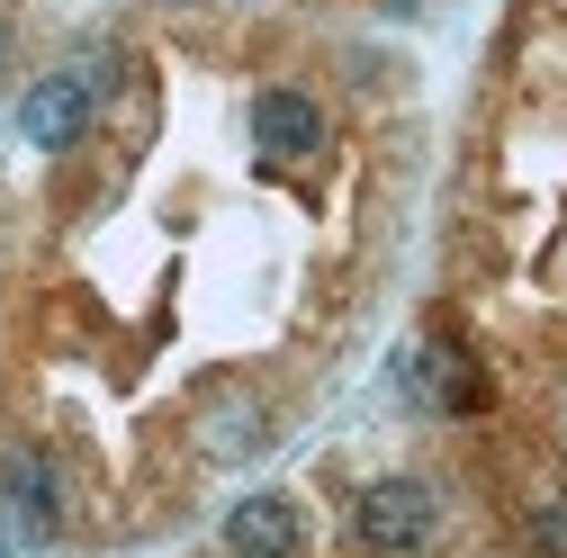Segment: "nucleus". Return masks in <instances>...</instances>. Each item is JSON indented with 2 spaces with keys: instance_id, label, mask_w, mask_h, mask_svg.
Wrapping results in <instances>:
<instances>
[{
  "instance_id": "1",
  "label": "nucleus",
  "mask_w": 567,
  "mask_h": 558,
  "mask_svg": "<svg viewBox=\"0 0 567 558\" xmlns=\"http://www.w3.org/2000/svg\"><path fill=\"white\" fill-rule=\"evenodd\" d=\"M109 91H117V54H109V45L54 63V73L28 82V100H19V135H28L37 154H73L82 135L100 126V100H109Z\"/></svg>"
},
{
  "instance_id": "2",
  "label": "nucleus",
  "mask_w": 567,
  "mask_h": 558,
  "mask_svg": "<svg viewBox=\"0 0 567 558\" xmlns=\"http://www.w3.org/2000/svg\"><path fill=\"white\" fill-rule=\"evenodd\" d=\"M442 523V496L423 477H370L361 496H351V531H361L370 558H414Z\"/></svg>"
},
{
  "instance_id": "3",
  "label": "nucleus",
  "mask_w": 567,
  "mask_h": 558,
  "mask_svg": "<svg viewBox=\"0 0 567 558\" xmlns=\"http://www.w3.org/2000/svg\"><path fill=\"white\" fill-rule=\"evenodd\" d=\"M252 145H261V163H316L324 154V100L298 82L252 91Z\"/></svg>"
},
{
  "instance_id": "4",
  "label": "nucleus",
  "mask_w": 567,
  "mask_h": 558,
  "mask_svg": "<svg viewBox=\"0 0 567 558\" xmlns=\"http://www.w3.org/2000/svg\"><path fill=\"white\" fill-rule=\"evenodd\" d=\"M0 496H10V523L28 540H54L63 531V477H54V459L37 442H19L10 459H0Z\"/></svg>"
},
{
  "instance_id": "5",
  "label": "nucleus",
  "mask_w": 567,
  "mask_h": 558,
  "mask_svg": "<svg viewBox=\"0 0 567 558\" xmlns=\"http://www.w3.org/2000/svg\"><path fill=\"white\" fill-rule=\"evenodd\" d=\"M298 549H307V523H298L289 496H270V486L226 514V558H298Z\"/></svg>"
},
{
  "instance_id": "6",
  "label": "nucleus",
  "mask_w": 567,
  "mask_h": 558,
  "mask_svg": "<svg viewBox=\"0 0 567 558\" xmlns=\"http://www.w3.org/2000/svg\"><path fill=\"white\" fill-rule=\"evenodd\" d=\"M523 531H532L540 558H567V496H540V505L523 514Z\"/></svg>"
},
{
  "instance_id": "7",
  "label": "nucleus",
  "mask_w": 567,
  "mask_h": 558,
  "mask_svg": "<svg viewBox=\"0 0 567 558\" xmlns=\"http://www.w3.org/2000/svg\"><path fill=\"white\" fill-rule=\"evenodd\" d=\"M0 63H10V19H0Z\"/></svg>"
}]
</instances>
